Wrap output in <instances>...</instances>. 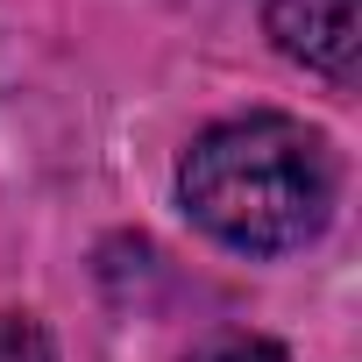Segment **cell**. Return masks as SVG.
<instances>
[{"instance_id": "cell-1", "label": "cell", "mask_w": 362, "mask_h": 362, "mask_svg": "<svg viewBox=\"0 0 362 362\" xmlns=\"http://www.w3.org/2000/svg\"><path fill=\"white\" fill-rule=\"evenodd\" d=\"M177 199L214 242L284 256L305 249L334 214V149L291 114H242L185 149Z\"/></svg>"}, {"instance_id": "cell-2", "label": "cell", "mask_w": 362, "mask_h": 362, "mask_svg": "<svg viewBox=\"0 0 362 362\" xmlns=\"http://www.w3.org/2000/svg\"><path fill=\"white\" fill-rule=\"evenodd\" d=\"M263 22H270L277 50L298 57L305 71L355 78V50H362V8L355 0H263Z\"/></svg>"}, {"instance_id": "cell-3", "label": "cell", "mask_w": 362, "mask_h": 362, "mask_svg": "<svg viewBox=\"0 0 362 362\" xmlns=\"http://www.w3.org/2000/svg\"><path fill=\"white\" fill-rule=\"evenodd\" d=\"M0 362H57V348H50V334L36 320L0 313Z\"/></svg>"}, {"instance_id": "cell-4", "label": "cell", "mask_w": 362, "mask_h": 362, "mask_svg": "<svg viewBox=\"0 0 362 362\" xmlns=\"http://www.w3.org/2000/svg\"><path fill=\"white\" fill-rule=\"evenodd\" d=\"M192 362H284V348H277V341H256V334H221V341H206Z\"/></svg>"}]
</instances>
